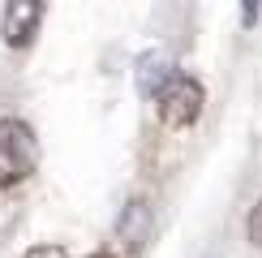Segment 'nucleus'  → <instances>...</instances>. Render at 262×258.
Listing matches in <instances>:
<instances>
[{
	"label": "nucleus",
	"mask_w": 262,
	"mask_h": 258,
	"mask_svg": "<svg viewBox=\"0 0 262 258\" xmlns=\"http://www.w3.org/2000/svg\"><path fill=\"white\" fill-rule=\"evenodd\" d=\"M245 232H249V241H254L258 250H262V198L254 202V207H249V220H245Z\"/></svg>",
	"instance_id": "423d86ee"
},
{
	"label": "nucleus",
	"mask_w": 262,
	"mask_h": 258,
	"mask_svg": "<svg viewBox=\"0 0 262 258\" xmlns=\"http://www.w3.org/2000/svg\"><path fill=\"white\" fill-rule=\"evenodd\" d=\"M39 22H43V0H9L5 22H0V35H5L9 48H26V43L39 35Z\"/></svg>",
	"instance_id": "7ed1b4c3"
},
{
	"label": "nucleus",
	"mask_w": 262,
	"mask_h": 258,
	"mask_svg": "<svg viewBox=\"0 0 262 258\" xmlns=\"http://www.w3.org/2000/svg\"><path fill=\"white\" fill-rule=\"evenodd\" d=\"M39 164V142L26 121H0V189L21 185Z\"/></svg>",
	"instance_id": "f257e3e1"
},
{
	"label": "nucleus",
	"mask_w": 262,
	"mask_h": 258,
	"mask_svg": "<svg viewBox=\"0 0 262 258\" xmlns=\"http://www.w3.org/2000/svg\"><path fill=\"white\" fill-rule=\"evenodd\" d=\"M91 258H112V254H91Z\"/></svg>",
	"instance_id": "1a4fd4ad"
},
{
	"label": "nucleus",
	"mask_w": 262,
	"mask_h": 258,
	"mask_svg": "<svg viewBox=\"0 0 262 258\" xmlns=\"http://www.w3.org/2000/svg\"><path fill=\"white\" fill-rule=\"evenodd\" d=\"M172 78H177V64L163 56V52H146V56L138 60V91L146 95V99H155Z\"/></svg>",
	"instance_id": "20e7f679"
},
{
	"label": "nucleus",
	"mask_w": 262,
	"mask_h": 258,
	"mask_svg": "<svg viewBox=\"0 0 262 258\" xmlns=\"http://www.w3.org/2000/svg\"><path fill=\"white\" fill-rule=\"evenodd\" d=\"M116 236L125 241V250H142V245H146V236H150V207H146L142 198H134V202L121 211Z\"/></svg>",
	"instance_id": "39448f33"
},
{
	"label": "nucleus",
	"mask_w": 262,
	"mask_h": 258,
	"mask_svg": "<svg viewBox=\"0 0 262 258\" xmlns=\"http://www.w3.org/2000/svg\"><path fill=\"white\" fill-rule=\"evenodd\" d=\"M258 5L262 0H241V26H254L258 22Z\"/></svg>",
	"instance_id": "6e6552de"
},
{
	"label": "nucleus",
	"mask_w": 262,
	"mask_h": 258,
	"mask_svg": "<svg viewBox=\"0 0 262 258\" xmlns=\"http://www.w3.org/2000/svg\"><path fill=\"white\" fill-rule=\"evenodd\" d=\"M202 103H206L202 86L193 82V78H185V73H177V78H172V82L155 95L159 121L168 125V129H189V125L202 116Z\"/></svg>",
	"instance_id": "f03ea898"
},
{
	"label": "nucleus",
	"mask_w": 262,
	"mask_h": 258,
	"mask_svg": "<svg viewBox=\"0 0 262 258\" xmlns=\"http://www.w3.org/2000/svg\"><path fill=\"white\" fill-rule=\"evenodd\" d=\"M26 258H69V254L60 245H35V250H26Z\"/></svg>",
	"instance_id": "0eeeda50"
}]
</instances>
